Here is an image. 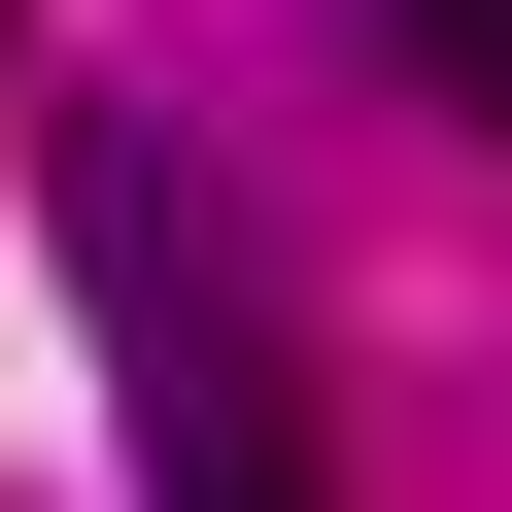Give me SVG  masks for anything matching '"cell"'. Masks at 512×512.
I'll return each mask as SVG.
<instances>
[{"label": "cell", "instance_id": "obj_1", "mask_svg": "<svg viewBox=\"0 0 512 512\" xmlns=\"http://www.w3.org/2000/svg\"><path fill=\"white\" fill-rule=\"evenodd\" d=\"M69 274H103V342H137V444H171V512H308V410H274V342H205L171 137H69Z\"/></svg>", "mask_w": 512, "mask_h": 512}, {"label": "cell", "instance_id": "obj_2", "mask_svg": "<svg viewBox=\"0 0 512 512\" xmlns=\"http://www.w3.org/2000/svg\"><path fill=\"white\" fill-rule=\"evenodd\" d=\"M376 35H410V103H478V137H512V0H376Z\"/></svg>", "mask_w": 512, "mask_h": 512}]
</instances>
